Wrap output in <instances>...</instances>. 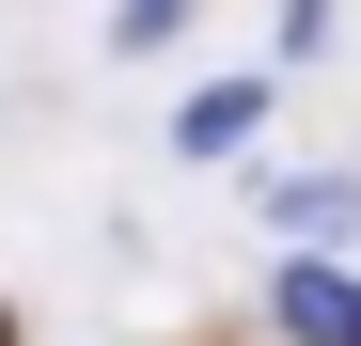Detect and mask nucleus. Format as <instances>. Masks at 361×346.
<instances>
[{"label": "nucleus", "instance_id": "nucleus-5", "mask_svg": "<svg viewBox=\"0 0 361 346\" xmlns=\"http://www.w3.org/2000/svg\"><path fill=\"white\" fill-rule=\"evenodd\" d=\"M345 47V0H283V64H330Z\"/></svg>", "mask_w": 361, "mask_h": 346}, {"label": "nucleus", "instance_id": "nucleus-4", "mask_svg": "<svg viewBox=\"0 0 361 346\" xmlns=\"http://www.w3.org/2000/svg\"><path fill=\"white\" fill-rule=\"evenodd\" d=\"M189 16H204V0H126V16H110V47H126V64H157V47H189Z\"/></svg>", "mask_w": 361, "mask_h": 346}, {"label": "nucleus", "instance_id": "nucleus-6", "mask_svg": "<svg viewBox=\"0 0 361 346\" xmlns=\"http://www.w3.org/2000/svg\"><path fill=\"white\" fill-rule=\"evenodd\" d=\"M0 346H16V330H0Z\"/></svg>", "mask_w": 361, "mask_h": 346}, {"label": "nucleus", "instance_id": "nucleus-3", "mask_svg": "<svg viewBox=\"0 0 361 346\" xmlns=\"http://www.w3.org/2000/svg\"><path fill=\"white\" fill-rule=\"evenodd\" d=\"M267 237L283 252H345L361 237V173H283V189H267Z\"/></svg>", "mask_w": 361, "mask_h": 346}, {"label": "nucleus", "instance_id": "nucleus-1", "mask_svg": "<svg viewBox=\"0 0 361 346\" xmlns=\"http://www.w3.org/2000/svg\"><path fill=\"white\" fill-rule=\"evenodd\" d=\"M267 330H283V346H361V268L283 252V268H267Z\"/></svg>", "mask_w": 361, "mask_h": 346}, {"label": "nucleus", "instance_id": "nucleus-2", "mask_svg": "<svg viewBox=\"0 0 361 346\" xmlns=\"http://www.w3.org/2000/svg\"><path fill=\"white\" fill-rule=\"evenodd\" d=\"M267 142V79H189V95H173V157H252Z\"/></svg>", "mask_w": 361, "mask_h": 346}]
</instances>
